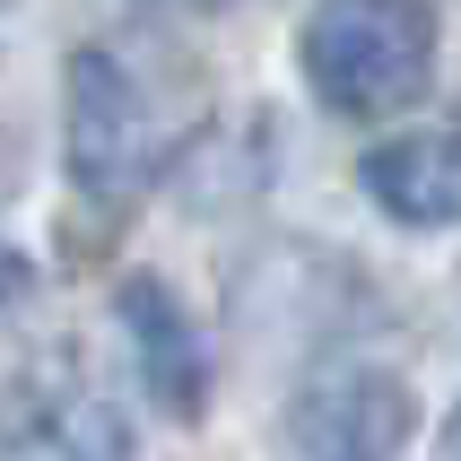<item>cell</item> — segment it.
I'll return each instance as SVG.
<instances>
[{
	"mask_svg": "<svg viewBox=\"0 0 461 461\" xmlns=\"http://www.w3.org/2000/svg\"><path fill=\"white\" fill-rule=\"evenodd\" d=\"M357 175L366 201L401 227H461V131H401Z\"/></svg>",
	"mask_w": 461,
	"mask_h": 461,
	"instance_id": "5",
	"label": "cell"
},
{
	"mask_svg": "<svg viewBox=\"0 0 461 461\" xmlns=\"http://www.w3.org/2000/svg\"><path fill=\"white\" fill-rule=\"evenodd\" d=\"M444 461H461V410H453V427H444Z\"/></svg>",
	"mask_w": 461,
	"mask_h": 461,
	"instance_id": "6",
	"label": "cell"
},
{
	"mask_svg": "<svg viewBox=\"0 0 461 461\" xmlns=\"http://www.w3.org/2000/svg\"><path fill=\"white\" fill-rule=\"evenodd\" d=\"M201 96L175 70H157L140 52L78 44L70 52V104H61V149H70V183L96 201H122L140 183H157L175 166V149L192 140Z\"/></svg>",
	"mask_w": 461,
	"mask_h": 461,
	"instance_id": "1",
	"label": "cell"
},
{
	"mask_svg": "<svg viewBox=\"0 0 461 461\" xmlns=\"http://www.w3.org/2000/svg\"><path fill=\"white\" fill-rule=\"evenodd\" d=\"M287 444L305 461H392L410 444V384L384 366H331L287 401Z\"/></svg>",
	"mask_w": 461,
	"mask_h": 461,
	"instance_id": "3",
	"label": "cell"
},
{
	"mask_svg": "<svg viewBox=\"0 0 461 461\" xmlns=\"http://www.w3.org/2000/svg\"><path fill=\"white\" fill-rule=\"evenodd\" d=\"M296 61L339 122H392L436 78V0H313Z\"/></svg>",
	"mask_w": 461,
	"mask_h": 461,
	"instance_id": "2",
	"label": "cell"
},
{
	"mask_svg": "<svg viewBox=\"0 0 461 461\" xmlns=\"http://www.w3.org/2000/svg\"><path fill=\"white\" fill-rule=\"evenodd\" d=\"M113 313H122V331H131V366H140L149 401L175 410V418H201V401H209V348H201V322L175 305V287L157 279V270H131L122 296H113Z\"/></svg>",
	"mask_w": 461,
	"mask_h": 461,
	"instance_id": "4",
	"label": "cell"
}]
</instances>
